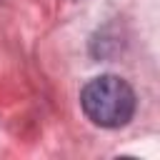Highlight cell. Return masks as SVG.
<instances>
[{
  "mask_svg": "<svg viewBox=\"0 0 160 160\" xmlns=\"http://www.w3.org/2000/svg\"><path fill=\"white\" fill-rule=\"evenodd\" d=\"M80 105L92 125L112 130L130 122L135 112V92L122 78L100 75V78H92L82 88Z\"/></svg>",
  "mask_w": 160,
  "mask_h": 160,
  "instance_id": "obj_1",
  "label": "cell"
}]
</instances>
